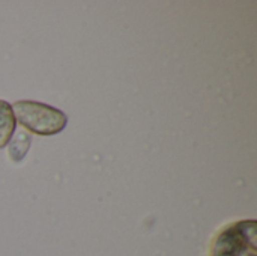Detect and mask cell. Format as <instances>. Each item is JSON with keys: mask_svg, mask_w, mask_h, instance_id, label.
<instances>
[{"mask_svg": "<svg viewBox=\"0 0 257 256\" xmlns=\"http://www.w3.org/2000/svg\"><path fill=\"white\" fill-rule=\"evenodd\" d=\"M241 256H257L256 255V249H247V250H244Z\"/></svg>", "mask_w": 257, "mask_h": 256, "instance_id": "obj_5", "label": "cell"}, {"mask_svg": "<svg viewBox=\"0 0 257 256\" xmlns=\"http://www.w3.org/2000/svg\"><path fill=\"white\" fill-rule=\"evenodd\" d=\"M30 140H32L30 136L24 131H18L15 137L9 140L8 146H9V157L12 158V161L18 163L26 157L27 149L30 148Z\"/></svg>", "mask_w": 257, "mask_h": 256, "instance_id": "obj_4", "label": "cell"}, {"mask_svg": "<svg viewBox=\"0 0 257 256\" xmlns=\"http://www.w3.org/2000/svg\"><path fill=\"white\" fill-rule=\"evenodd\" d=\"M17 128V121L14 116L12 104L0 100V149L8 146Z\"/></svg>", "mask_w": 257, "mask_h": 256, "instance_id": "obj_3", "label": "cell"}, {"mask_svg": "<svg viewBox=\"0 0 257 256\" xmlns=\"http://www.w3.org/2000/svg\"><path fill=\"white\" fill-rule=\"evenodd\" d=\"M15 121L27 131L38 136H54L65 130L68 116L48 104L23 100L12 104Z\"/></svg>", "mask_w": 257, "mask_h": 256, "instance_id": "obj_1", "label": "cell"}, {"mask_svg": "<svg viewBox=\"0 0 257 256\" xmlns=\"http://www.w3.org/2000/svg\"><path fill=\"white\" fill-rule=\"evenodd\" d=\"M247 249H257L256 220H241L226 226L215 237L211 256H241Z\"/></svg>", "mask_w": 257, "mask_h": 256, "instance_id": "obj_2", "label": "cell"}]
</instances>
